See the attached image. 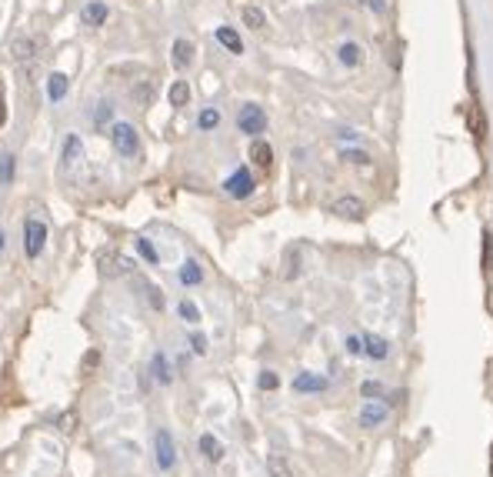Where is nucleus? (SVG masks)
Returning a JSON list of instances; mask_svg holds the SVG:
<instances>
[{
	"instance_id": "9b49d317",
	"label": "nucleus",
	"mask_w": 493,
	"mask_h": 477,
	"mask_svg": "<svg viewBox=\"0 0 493 477\" xmlns=\"http://www.w3.org/2000/svg\"><path fill=\"white\" fill-rule=\"evenodd\" d=\"M80 20H84L87 27H100V24H107V3H100V0L87 3V7L80 10Z\"/></svg>"
},
{
	"instance_id": "aec40b11",
	"label": "nucleus",
	"mask_w": 493,
	"mask_h": 477,
	"mask_svg": "<svg viewBox=\"0 0 493 477\" xmlns=\"http://www.w3.org/2000/svg\"><path fill=\"white\" fill-rule=\"evenodd\" d=\"M200 281H204V270H200V264H197V261H187V264L180 268V284L197 287Z\"/></svg>"
},
{
	"instance_id": "412c9836",
	"label": "nucleus",
	"mask_w": 493,
	"mask_h": 477,
	"mask_svg": "<svg viewBox=\"0 0 493 477\" xmlns=\"http://www.w3.org/2000/svg\"><path fill=\"white\" fill-rule=\"evenodd\" d=\"M267 471H270V477H293V471H290V464H287L284 454H270V458H267Z\"/></svg>"
},
{
	"instance_id": "c85d7f7f",
	"label": "nucleus",
	"mask_w": 493,
	"mask_h": 477,
	"mask_svg": "<svg viewBox=\"0 0 493 477\" xmlns=\"http://www.w3.org/2000/svg\"><path fill=\"white\" fill-rule=\"evenodd\" d=\"M180 317H184L187 324H197V321H200V310H197L193 301H180Z\"/></svg>"
},
{
	"instance_id": "ddd939ff",
	"label": "nucleus",
	"mask_w": 493,
	"mask_h": 477,
	"mask_svg": "<svg viewBox=\"0 0 493 477\" xmlns=\"http://www.w3.org/2000/svg\"><path fill=\"white\" fill-rule=\"evenodd\" d=\"M100 264H104L100 270H104L107 277H117V274H124V268H130V261H124L114 250H110V254H100Z\"/></svg>"
},
{
	"instance_id": "c756f323",
	"label": "nucleus",
	"mask_w": 493,
	"mask_h": 477,
	"mask_svg": "<svg viewBox=\"0 0 493 477\" xmlns=\"http://www.w3.org/2000/svg\"><path fill=\"white\" fill-rule=\"evenodd\" d=\"M97 364H100V350H87L84 361H80V374H94Z\"/></svg>"
},
{
	"instance_id": "2f4dec72",
	"label": "nucleus",
	"mask_w": 493,
	"mask_h": 477,
	"mask_svg": "<svg viewBox=\"0 0 493 477\" xmlns=\"http://www.w3.org/2000/svg\"><path fill=\"white\" fill-rule=\"evenodd\" d=\"M197 124H200V131H213V127L220 124V111H204Z\"/></svg>"
},
{
	"instance_id": "7ed1b4c3",
	"label": "nucleus",
	"mask_w": 493,
	"mask_h": 477,
	"mask_svg": "<svg viewBox=\"0 0 493 477\" xmlns=\"http://www.w3.org/2000/svg\"><path fill=\"white\" fill-rule=\"evenodd\" d=\"M44 244H47V224L27 221V224H23V254H27V257H40V254H44Z\"/></svg>"
},
{
	"instance_id": "39448f33",
	"label": "nucleus",
	"mask_w": 493,
	"mask_h": 477,
	"mask_svg": "<svg viewBox=\"0 0 493 477\" xmlns=\"http://www.w3.org/2000/svg\"><path fill=\"white\" fill-rule=\"evenodd\" d=\"M224 191H227L230 197H237V200L250 197V194H253V177H250V171H233L227 177V184H224Z\"/></svg>"
},
{
	"instance_id": "f3484780",
	"label": "nucleus",
	"mask_w": 493,
	"mask_h": 477,
	"mask_svg": "<svg viewBox=\"0 0 493 477\" xmlns=\"http://www.w3.org/2000/svg\"><path fill=\"white\" fill-rule=\"evenodd\" d=\"M133 281L144 287V294H147V301H151L153 310H164V307H167V297H164V290H157V287H153L147 277H133Z\"/></svg>"
},
{
	"instance_id": "1a4fd4ad",
	"label": "nucleus",
	"mask_w": 493,
	"mask_h": 477,
	"mask_svg": "<svg viewBox=\"0 0 493 477\" xmlns=\"http://www.w3.org/2000/svg\"><path fill=\"white\" fill-rule=\"evenodd\" d=\"M10 57L17 60V64H23V60H34V57H37V40H34V37H17L14 44H10Z\"/></svg>"
},
{
	"instance_id": "bb28decb",
	"label": "nucleus",
	"mask_w": 493,
	"mask_h": 477,
	"mask_svg": "<svg viewBox=\"0 0 493 477\" xmlns=\"http://www.w3.org/2000/svg\"><path fill=\"white\" fill-rule=\"evenodd\" d=\"M244 24L250 27V30H260L267 20H264V14H260L257 7H244Z\"/></svg>"
},
{
	"instance_id": "393cba45",
	"label": "nucleus",
	"mask_w": 493,
	"mask_h": 477,
	"mask_svg": "<svg viewBox=\"0 0 493 477\" xmlns=\"http://www.w3.org/2000/svg\"><path fill=\"white\" fill-rule=\"evenodd\" d=\"M133 94V100L140 104V107H151V100H153V87H151V80H140L137 87L130 91Z\"/></svg>"
},
{
	"instance_id": "2eb2a0df",
	"label": "nucleus",
	"mask_w": 493,
	"mask_h": 477,
	"mask_svg": "<svg viewBox=\"0 0 493 477\" xmlns=\"http://www.w3.org/2000/svg\"><path fill=\"white\" fill-rule=\"evenodd\" d=\"M200 454L217 464V460H224V444L213 438V434H204V438H200Z\"/></svg>"
},
{
	"instance_id": "f704fd0d",
	"label": "nucleus",
	"mask_w": 493,
	"mask_h": 477,
	"mask_svg": "<svg viewBox=\"0 0 493 477\" xmlns=\"http://www.w3.org/2000/svg\"><path fill=\"white\" fill-rule=\"evenodd\" d=\"M360 394H363V398H380V394H383V387H380L377 381H367L360 387Z\"/></svg>"
},
{
	"instance_id": "a878e982",
	"label": "nucleus",
	"mask_w": 493,
	"mask_h": 477,
	"mask_svg": "<svg viewBox=\"0 0 493 477\" xmlns=\"http://www.w3.org/2000/svg\"><path fill=\"white\" fill-rule=\"evenodd\" d=\"M110 117H114V104H110V100H100V104H97V111H94V124L97 127H104Z\"/></svg>"
},
{
	"instance_id": "e433bc0d",
	"label": "nucleus",
	"mask_w": 493,
	"mask_h": 477,
	"mask_svg": "<svg viewBox=\"0 0 493 477\" xmlns=\"http://www.w3.org/2000/svg\"><path fill=\"white\" fill-rule=\"evenodd\" d=\"M343 157H347V160H354V164H370V157H367L363 151H347Z\"/></svg>"
},
{
	"instance_id": "4468645a",
	"label": "nucleus",
	"mask_w": 493,
	"mask_h": 477,
	"mask_svg": "<svg viewBox=\"0 0 493 477\" xmlns=\"http://www.w3.org/2000/svg\"><path fill=\"white\" fill-rule=\"evenodd\" d=\"M250 160H253L257 167H270V164H273L270 144H267V140H253V144H250Z\"/></svg>"
},
{
	"instance_id": "5701e85b",
	"label": "nucleus",
	"mask_w": 493,
	"mask_h": 477,
	"mask_svg": "<svg viewBox=\"0 0 493 477\" xmlns=\"http://www.w3.org/2000/svg\"><path fill=\"white\" fill-rule=\"evenodd\" d=\"M151 371H153V377H157L160 384H171V364H167V357H164V354H153Z\"/></svg>"
},
{
	"instance_id": "6e6552de",
	"label": "nucleus",
	"mask_w": 493,
	"mask_h": 477,
	"mask_svg": "<svg viewBox=\"0 0 493 477\" xmlns=\"http://www.w3.org/2000/svg\"><path fill=\"white\" fill-rule=\"evenodd\" d=\"M334 214H340L347 221H360L363 214H367V207H363V200H357V197H340V200L334 204Z\"/></svg>"
},
{
	"instance_id": "a211bd4d",
	"label": "nucleus",
	"mask_w": 493,
	"mask_h": 477,
	"mask_svg": "<svg viewBox=\"0 0 493 477\" xmlns=\"http://www.w3.org/2000/svg\"><path fill=\"white\" fill-rule=\"evenodd\" d=\"M67 84H70V80H67L64 74H50L47 77V97H50L54 104L64 100V97H67Z\"/></svg>"
},
{
	"instance_id": "473e14b6",
	"label": "nucleus",
	"mask_w": 493,
	"mask_h": 477,
	"mask_svg": "<svg viewBox=\"0 0 493 477\" xmlns=\"http://www.w3.org/2000/svg\"><path fill=\"white\" fill-rule=\"evenodd\" d=\"M277 384H280V377H277L273 371H264V374H260V391H277Z\"/></svg>"
},
{
	"instance_id": "4be33fe9",
	"label": "nucleus",
	"mask_w": 493,
	"mask_h": 477,
	"mask_svg": "<svg viewBox=\"0 0 493 477\" xmlns=\"http://www.w3.org/2000/svg\"><path fill=\"white\" fill-rule=\"evenodd\" d=\"M171 104L173 107H187V100H190V87H187V80H173L171 84Z\"/></svg>"
},
{
	"instance_id": "0eeeda50",
	"label": "nucleus",
	"mask_w": 493,
	"mask_h": 477,
	"mask_svg": "<svg viewBox=\"0 0 493 477\" xmlns=\"http://www.w3.org/2000/svg\"><path fill=\"white\" fill-rule=\"evenodd\" d=\"M387 414H390V407L383 401H367L360 411V427H377L387 420Z\"/></svg>"
},
{
	"instance_id": "72a5a7b5",
	"label": "nucleus",
	"mask_w": 493,
	"mask_h": 477,
	"mask_svg": "<svg viewBox=\"0 0 493 477\" xmlns=\"http://www.w3.org/2000/svg\"><path fill=\"white\" fill-rule=\"evenodd\" d=\"M483 268H493V237L483 234Z\"/></svg>"
},
{
	"instance_id": "c9c22d12",
	"label": "nucleus",
	"mask_w": 493,
	"mask_h": 477,
	"mask_svg": "<svg viewBox=\"0 0 493 477\" xmlns=\"http://www.w3.org/2000/svg\"><path fill=\"white\" fill-rule=\"evenodd\" d=\"M190 347H193V354H207V337H204V334H193V337H190Z\"/></svg>"
},
{
	"instance_id": "f8f14e48",
	"label": "nucleus",
	"mask_w": 493,
	"mask_h": 477,
	"mask_svg": "<svg viewBox=\"0 0 493 477\" xmlns=\"http://www.w3.org/2000/svg\"><path fill=\"white\" fill-rule=\"evenodd\" d=\"M193 64V44L184 37H177L173 40V67L177 71H184V67H190Z\"/></svg>"
},
{
	"instance_id": "f03ea898",
	"label": "nucleus",
	"mask_w": 493,
	"mask_h": 477,
	"mask_svg": "<svg viewBox=\"0 0 493 477\" xmlns=\"http://www.w3.org/2000/svg\"><path fill=\"white\" fill-rule=\"evenodd\" d=\"M153 458H157V467L160 471H171L173 464H177V447H173V438L171 431H157V438H153Z\"/></svg>"
},
{
	"instance_id": "6ab92c4d",
	"label": "nucleus",
	"mask_w": 493,
	"mask_h": 477,
	"mask_svg": "<svg viewBox=\"0 0 493 477\" xmlns=\"http://www.w3.org/2000/svg\"><path fill=\"white\" fill-rule=\"evenodd\" d=\"M217 40H220L227 50H233V54H244V44H240V34H237V30H230V27H217Z\"/></svg>"
},
{
	"instance_id": "9d476101",
	"label": "nucleus",
	"mask_w": 493,
	"mask_h": 477,
	"mask_svg": "<svg viewBox=\"0 0 493 477\" xmlns=\"http://www.w3.org/2000/svg\"><path fill=\"white\" fill-rule=\"evenodd\" d=\"M293 391H300V394H320V391H327V377H320V374H300L293 381Z\"/></svg>"
},
{
	"instance_id": "b1692460",
	"label": "nucleus",
	"mask_w": 493,
	"mask_h": 477,
	"mask_svg": "<svg viewBox=\"0 0 493 477\" xmlns=\"http://www.w3.org/2000/svg\"><path fill=\"white\" fill-rule=\"evenodd\" d=\"M0 184L3 187L14 184V153H0Z\"/></svg>"
},
{
	"instance_id": "423d86ee",
	"label": "nucleus",
	"mask_w": 493,
	"mask_h": 477,
	"mask_svg": "<svg viewBox=\"0 0 493 477\" xmlns=\"http://www.w3.org/2000/svg\"><path fill=\"white\" fill-rule=\"evenodd\" d=\"M64 174H74L77 171V164L84 160V147H80V137L77 134H70L67 140H64Z\"/></svg>"
},
{
	"instance_id": "4c0bfd02",
	"label": "nucleus",
	"mask_w": 493,
	"mask_h": 477,
	"mask_svg": "<svg viewBox=\"0 0 493 477\" xmlns=\"http://www.w3.org/2000/svg\"><path fill=\"white\" fill-rule=\"evenodd\" d=\"M347 347H350L354 354H360V350H363V347H360V337H350V341H347Z\"/></svg>"
},
{
	"instance_id": "dca6fc26",
	"label": "nucleus",
	"mask_w": 493,
	"mask_h": 477,
	"mask_svg": "<svg viewBox=\"0 0 493 477\" xmlns=\"http://www.w3.org/2000/svg\"><path fill=\"white\" fill-rule=\"evenodd\" d=\"M363 344H367L363 350H367L374 361H383V357L390 354V344L383 341V337H377V334H367V337H363Z\"/></svg>"
},
{
	"instance_id": "58836bf2",
	"label": "nucleus",
	"mask_w": 493,
	"mask_h": 477,
	"mask_svg": "<svg viewBox=\"0 0 493 477\" xmlns=\"http://www.w3.org/2000/svg\"><path fill=\"white\" fill-rule=\"evenodd\" d=\"M7 124V104H3V94H0V127Z\"/></svg>"
},
{
	"instance_id": "7c9ffc66",
	"label": "nucleus",
	"mask_w": 493,
	"mask_h": 477,
	"mask_svg": "<svg viewBox=\"0 0 493 477\" xmlns=\"http://www.w3.org/2000/svg\"><path fill=\"white\" fill-rule=\"evenodd\" d=\"M137 250H140V257H144L147 264H157V250H153V244L147 241V237H140V241H137Z\"/></svg>"
},
{
	"instance_id": "a19ab883",
	"label": "nucleus",
	"mask_w": 493,
	"mask_h": 477,
	"mask_svg": "<svg viewBox=\"0 0 493 477\" xmlns=\"http://www.w3.org/2000/svg\"><path fill=\"white\" fill-rule=\"evenodd\" d=\"M3 247H7V234L0 230V254H3Z\"/></svg>"
},
{
	"instance_id": "f257e3e1",
	"label": "nucleus",
	"mask_w": 493,
	"mask_h": 477,
	"mask_svg": "<svg viewBox=\"0 0 493 477\" xmlns=\"http://www.w3.org/2000/svg\"><path fill=\"white\" fill-rule=\"evenodd\" d=\"M110 144H114V151L120 157H137V151H140V137H137V131H133L130 124H114Z\"/></svg>"
},
{
	"instance_id": "ea45409f",
	"label": "nucleus",
	"mask_w": 493,
	"mask_h": 477,
	"mask_svg": "<svg viewBox=\"0 0 493 477\" xmlns=\"http://www.w3.org/2000/svg\"><path fill=\"white\" fill-rule=\"evenodd\" d=\"M363 3H367V7H374V10H383V3H380V0H363Z\"/></svg>"
},
{
	"instance_id": "20e7f679",
	"label": "nucleus",
	"mask_w": 493,
	"mask_h": 477,
	"mask_svg": "<svg viewBox=\"0 0 493 477\" xmlns=\"http://www.w3.org/2000/svg\"><path fill=\"white\" fill-rule=\"evenodd\" d=\"M237 127H240L244 134H264V127H267L264 111H260L257 104H246L244 111H240V117H237Z\"/></svg>"
},
{
	"instance_id": "cd10ccee",
	"label": "nucleus",
	"mask_w": 493,
	"mask_h": 477,
	"mask_svg": "<svg viewBox=\"0 0 493 477\" xmlns=\"http://www.w3.org/2000/svg\"><path fill=\"white\" fill-rule=\"evenodd\" d=\"M360 57H363V50L357 47V44H343V47H340V60H343V64H350V67H354V64H360Z\"/></svg>"
}]
</instances>
